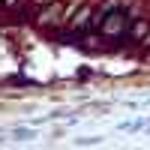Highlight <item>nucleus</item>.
Masks as SVG:
<instances>
[{"mask_svg": "<svg viewBox=\"0 0 150 150\" xmlns=\"http://www.w3.org/2000/svg\"><path fill=\"white\" fill-rule=\"evenodd\" d=\"M126 24H129V18H126V12L123 9H108L102 18H99V33L102 36H123L126 33Z\"/></svg>", "mask_w": 150, "mask_h": 150, "instance_id": "nucleus-1", "label": "nucleus"}, {"mask_svg": "<svg viewBox=\"0 0 150 150\" xmlns=\"http://www.w3.org/2000/svg\"><path fill=\"white\" fill-rule=\"evenodd\" d=\"M90 15H93V9H90V6H84L78 15L72 18V30H84V27H87V21H90Z\"/></svg>", "mask_w": 150, "mask_h": 150, "instance_id": "nucleus-2", "label": "nucleus"}, {"mask_svg": "<svg viewBox=\"0 0 150 150\" xmlns=\"http://www.w3.org/2000/svg\"><path fill=\"white\" fill-rule=\"evenodd\" d=\"M147 30H150V21L147 18H135V24H132V39H144Z\"/></svg>", "mask_w": 150, "mask_h": 150, "instance_id": "nucleus-3", "label": "nucleus"}, {"mask_svg": "<svg viewBox=\"0 0 150 150\" xmlns=\"http://www.w3.org/2000/svg\"><path fill=\"white\" fill-rule=\"evenodd\" d=\"M15 138L18 141H30V138H36V132L33 129H15Z\"/></svg>", "mask_w": 150, "mask_h": 150, "instance_id": "nucleus-4", "label": "nucleus"}, {"mask_svg": "<svg viewBox=\"0 0 150 150\" xmlns=\"http://www.w3.org/2000/svg\"><path fill=\"white\" fill-rule=\"evenodd\" d=\"M60 15V6H51V12H42V21H57Z\"/></svg>", "mask_w": 150, "mask_h": 150, "instance_id": "nucleus-5", "label": "nucleus"}, {"mask_svg": "<svg viewBox=\"0 0 150 150\" xmlns=\"http://www.w3.org/2000/svg\"><path fill=\"white\" fill-rule=\"evenodd\" d=\"M144 45H150V30H147V42H144Z\"/></svg>", "mask_w": 150, "mask_h": 150, "instance_id": "nucleus-6", "label": "nucleus"}]
</instances>
